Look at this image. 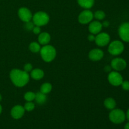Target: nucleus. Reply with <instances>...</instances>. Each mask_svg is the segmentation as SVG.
<instances>
[{
  "label": "nucleus",
  "instance_id": "nucleus-1",
  "mask_svg": "<svg viewBox=\"0 0 129 129\" xmlns=\"http://www.w3.org/2000/svg\"><path fill=\"white\" fill-rule=\"evenodd\" d=\"M10 78L13 84L19 88L25 86L30 80L28 73L18 69H12L10 73Z\"/></svg>",
  "mask_w": 129,
  "mask_h": 129
},
{
  "label": "nucleus",
  "instance_id": "nucleus-2",
  "mask_svg": "<svg viewBox=\"0 0 129 129\" xmlns=\"http://www.w3.org/2000/svg\"><path fill=\"white\" fill-rule=\"evenodd\" d=\"M40 55L43 60L46 62H50L56 57L57 52L55 48L50 45H45L40 49Z\"/></svg>",
  "mask_w": 129,
  "mask_h": 129
},
{
  "label": "nucleus",
  "instance_id": "nucleus-3",
  "mask_svg": "<svg viewBox=\"0 0 129 129\" xmlns=\"http://www.w3.org/2000/svg\"><path fill=\"white\" fill-rule=\"evenodd\" d=\"M109 118L110 121L115 124H120L123 123L126 118V115L122 110L118 108H114L112 110L109 114Z\"/></svg>",
  "mask_w": 129,
  "mask_h": 129
},
{
  "label": "nucleus",
  "instance_id": "nucleus-4",
  "mask_svg": "<svg viewBox=\"0 0 129 129\" xmlns=\"http://www.w3.org/2000/svg\"><path fill=\"white\" fill-rule=\"evenodd\" d=\"M50 18L49 15L44 11H38L35 13L32 17V21L36 26H42L49 23Z\"/></svg>",
  "mask_w": 129,
  "mask_h": 129
},
{
  "label": "nucleus",
  "instance_id": "nucleus-5",
  "mask_svg": "<svg viewBox=\"0 0 129 129\" xmlns=\"http://www.w3.org/2000/svg\"><path fill=\"white\" fill-rule=\"evenodd\" d=\"M125 49L124 44L120 40H114L110 43L108 45V52L112 55H119Z\"/></svg>",
  "mask_w": 129,
  "mask_h": 129
},
{
  "label": "nucleus",
  "instance_id": "nucleus-6",
  "mask_svg": "<svg viewBox=\"0 0 129 129\" xmlns=\"http://www.w3.org/2000/svg\"><path fill=\"white\" fill-rule=\"evenodd\" d=\"M108 81L110 84L113 86H119L123 82V79L122 76L118 73V71H113L108 74Z\"/></svg>",
  "mask_w": 129,
  "mask_h": 129
},
{
  "label": "nucleus",
  "instance_id": "nucleus-7",
  "mask_svg": "<svg viewBox=\"0 0 129 129\" xmlns=\"http://www.w3.org/2000/svg\"><path fill=\"white\" fill-rule=\"evenodd\" d=\"M118 32L122 41L129 42V22L122 23L118 28Z\"/></svg>",
  "mask_w": 129,
  "mask_h": 129
},
{
  "label": "nucleus",
  "instance_id": "nucleus-8",
  "mask_svg": "<svg viewBox=\"0 0 129 129\" xmlns=\"http://www.w3.org/2000/svg\"><path fill=\"white\" fill-rule=\"evenodd\" d=\"M94 14L89 10H84L78 16V21L81 24H88L93 20Z\"/></svg>",
  "mask_w": 129,
  "mask_h": 129
},
{
  "label": "nucleus",
  "instance_id": "nucleus-9",
  "mask_svg": "<svg viewBox=\"0 0 129 129\" xmlns=\"http://www.w3.org/2000/svg\"><path fill=\"white\" fill-rule=\"evenodd\" d=\"M94 41L98 46L104 47L109 44L110 41V37L107 33H99L95 37Z\"/></svg>",
  "mask_w": 129,
  "mask_h": 129
},
{
  "label": "nucleus",
  "instance_id": "nucleus-10",
  "mask_svg": "<svg viewBox=\"0 0 129 129\" xmlns=\"http://www.w3.org/2000/svg\"><path fill=\"white\" fill-rule=\"evenodd\" d=\"M111 67L116 71H121L124 70L126 68L127 62L123 58H115L111 62Z\"/></svg>",
  "mask_w": 129,
  "mask_h": 129
},
{
  "label": "nucleus",
  "instance_id": "nucleus-11",
  "mask_svg": "<svg viewBox=\"0 0 129 129\" xmlns=\"http://www.w3.org/2000/svg\"><path fill=\"white\" fill-rule=\"evenodd\" d=\"M18 15L20 20L23 22L26 23L31 21L33 15L30 10L25 7H21L18 11Z\"/></svg>",
  "mask_w": 129,
  "mask_h": 129
},
{
  "label": "nucleus",
  "instance_id": "nucleus-12",
  "mask_svg": "<svg viewBox=\"0 0 129 129\" xmlns=\"http://www.w3.org/2000/svg\"><path fill=\"white\" fill-rule=\"evenodd\" d=\"M25 110L24 107L21 105L15 106L11 110V115L14 119H20L23 116Z\"/></svg>",
  "mask_w": 129,
  "mask_h": 129
},
{
  "label": "nucleus",
  "instance_id": "nucleus-13",
  "mask_svg": "<svg viewBox=\"0 0 129 129\" xmlns=\"http://www.w3.org/2000/svg\"><path fill=\"white\" fill-rule=\"evenodd\" d=\"M104 56V53L103 50L100 49H92L88 54L89 59L93 61H98L100 60Z\"/></svg>",
  "mask_w": 129,
  "mask_h": 129
},
{
  "label": "nucleus",
  "instance_id": "nucleus-14",
  "mask_svg": "<svg viewBox=\"0 0 129 129\" xmlns=\"http://www.w3.org/2000/svg\"><path fill=\"white\" fill-rule=\"evenodd\" d=\"M102 28H103L102 23H101L99 21H92L89 23V26H88L89 32L94 35H97L98 34L100 33L102 30Z\"/></svg>",
  "mask_w": 129,
  "mask_h": 129
},
{
  "label": "nucleus",
  "instance_id": "nucleus-15",
  "mask_svg": "<svg viewBox=\"0 0 129 129\" xmlns=\"http://www.w3.org/2000/svg\"><path fill=\"white\" fill-rule=\"evenodd\" d=\"M50 41V35L47 32H42L39 34L38 42L40 45H47Z\"/></svg>",
  "mask_w": 129,
  "mask_h": 129
},
{
  "label": "nucleus",
  "instance_id": "nucleus-16",
  "mask_svg": "<svg viewBox=\"0 0 129 129\" xmlns=\"http://www.w3.org/2000/svg\"><path fill=\"white\" fill-rule=\"evenodd\" d=\"M30 76L35 80H40L44 76V72L41 69L36 68L31 70L30 72Z\"/></svg>",
  "mask_w": 129,
  "mask_h": 129
},
{
  "label": "nucleus",
  "instance_id": "nucleus-17",
  "mask_svg": "<svg viewBox=\"0 0 129 129\" xmlns=\"http://www.w3.org/2000/svg\"><path fill=\"white\" fill-rule=\"evenodd\" d=\"M78 3L83 8L89 9L94 5V0H78Z\"/></svg>",
  "mask_w": 129,
  "mask_h": 129
},
{
  "label": "nucleus",
  "instance_id": "nucleus-18",
  "mask_svg": "<svg viewBox=\"0 0 129 129\" xmlns=\"http://www.w3.org/2000/svg\"><path fill=\"white\" fill-rule=\"evenodd\" d=\"M104 105L107 109L112 110L115 108L116 105H117V103L115 99L113 98H107L104 101Z\"/></svg>",
  "mask_w": 129,
  "mask_h": 129
},
{
  "label": "nucleus",
  "instance_id": "nucleus-19",
  "mask_svg": "<svg viewBox=\"0 0 129 129\" xmlns=\"http://www.w3.org/2000/svg\"><path fill=\"white\" fill-rule=\"evenodd\" d=\"M35 101L39 105H43L47 101V96L45 94L41 93V92H38L35 93Z\"/></svg>",
  "mask_w": 129,
  "mask_h": 129
},
{
  "label": "nucleus",
  "instance_id": "nucleus-20",
  "mask_svg": "<svg viewBox=\"0 0 129 129\" xmlns=\"http://www.w3.org/2000/svg\"><path fill=\"white\" fill-rule=\"evenodd\" d=\"M52 84L50 83H43L40 86V91L44 94H46L50 93L52 91Z\"/></svg>",
  "mask_w": 129,
  "mask_h": 129
},
{
  "label": "nucleus",
  "instance_id": "nucleus-21",
  "mask_svg": "<svg viewBox=\"0 0 129 129\" xmlns=\"http://www.w3.org/2000/svg\"><path fill=\"white\" fill-rule=\"evenodd\" d=\"M40 44L39 42H33L30 43L29 45V49L30 51L33 53H37L40 52Z\"/></svg>",
  "mask_w": 129,
  "mask_h": 129
},
{
  "label": "nucleus",
  "instance_id": "nucleus-22",
  "mask_svg": "<svg viewBox=\"0 0 129 129\" xmlns=\"http://www.w3.org/2000/svg\"><path fill=\"white\" fill-rule=\"evenodd\" d=\"M35 93L31 91H28L24 94V98L26 102H33L35 100Z\"/></svg>",
  "mask_w": 129,
  "mask_h": 129
},
{
  "label": "nucleus",
  "instance_id": "nucleus-23",
  "mask_svg": "<svg viewBox=\"0 0 129 129\" xmlns=\"http://www.w3.org/2000/svg\"><path fill=\"white\" fill-rule=\"evenodd\" d=\"M94 17L97 20H102L105 18V13L102 10H98L94 13Z\"/></svg>",
  "mask_w": 129,
  "mask_h": 129
},
{
  "label": "nucleus",
  "instance_id": "nucleus-24",
  "mask_svg": "<svg viewBox=\"0 0 129 129\" xmlns=\"http://www.w3.org/2000/svg\"><path fill=\"white\" fill-rule=\"evenodd\" d=\"M23 107L25 110L27 112H31L35 108V105L32 102H27Z\"/></svg>",
  "mask_w": 129,
  "mask_h": 129
},
{
  "label": "nucleus",
  "instance_id": "nucleus-25",
  "mask_svg": "<svg viewBox=\"0 0 129 129\" xmlns=\"http://www.w3.org/2000/svg\"><path fill=\"white\" fill-rule=\"evenodd\" d=\"M120 86H122V88L123 90L129 91V81H123Z\"/></svg>",
  "mask_w": 129,
  "mask_h": 129
},
{
  "label": "nucleus",
  "instance_id": "nucleus-26",
  "mask_svg": "<svg viewBox=\"0 0 129 129\" xmlns=\"http://www.w3.org/2000/svg\"><path fill=\"white\" fill-rule=\"evenodd\" d=\"M33 69V66L31 65V64L30 63H27V64H25L24 66V68H23V71H25V72L28 73L29 72H31V70Z\"/></svg>",
  "mask_w": 129,
  "mask_h": 129
},
{
  "label": "nucleus",
  "instance_id": "nucleus-27",
  "mask_svg": "<svg viewBox=\"0 0 129 129\" xmlns=\"http://www.w3.org/2000/svg\"><path fill=\"white\" fill-rule=\"evenodd\" d=\"M34 26H35V25H34V23L31 22V21H28V22H26V24H25V28L28 30H31V31H32Z\"/></svg>",
  "mask_w": 129,
  "mask_h": 129
},
{
  "label": "nucleus",
  "instance_id": "nucleus-28",
  "mask_svg": "<svg viewBox=\"0 0 129 129\" xmlns=\"http://www.w3.org/2000/svg\"><path fill=\"white\" fill-rule=\"evenodd\" d=\"M40 31H41V30H40V26H36V25L34 26V28H33L32 30L33 32H34L35 34H37H37H40Z\"/></svg>",
  "mask_w": 129,
  "mask_h": 129
},
{
  "label": "nucleus",
  "instance_id": "nucleus-29",
  "mask_svg": "<svg viewBox=\"0 0 129 129\" xmlns=\"http://www.w3.org/2000/svg\"><path fill=\"white\" fill-rule=\"evenodd\" d=\"M88 39L89 41H91V42L94 41V40H95V36H94V34H91L88 36Z\"/></svg>",
  "mask_w": 129,
  "mask_h": 129
},
{
  "label": "nucleus",
  "instance_id": "nucleus-30",
  "mask_svg": "<svg viewBox=\"0 0 129 129\" xmlns=\"http://www.w3.org/2000/svg\"><path fill=\"white\" fill-rule=\"evenodd\" d=\"M110 25V23L109 21H103V23H102V26H104V27H108Z\"/></svg>",
  "mask_w": 129,
  "mask_h": 129
},
{
  "label": "nucleus",
  "instance_id": "nucleus-31",
  "mask_svg": "<svg viewBox=\"0 0 129 129\" xmlns=\"http://www.w3.org/2000/svg\"><path fill=\"white\" fill-rule=\"evenodd\" d=\"M111 69H112V67H110V66H106L105 68V71L107 72H110L111 71Z\"/></svg>",
  "mask_w": 129,
  "mask_h": 129
},
{
  "label": "nucleus",
  "instance_id": "nucleus-32",
  "mask_svg": "<svg viewBox=\"0 0 129 129\" xmlns=\"http://www.w3.org/2000/svg\"><path fill=\"white\" fill-rule=\"evenodd\" d=\"M125 115H126V118H127L129 120V108L128 109V110H127V113H126Z\"/></svg>",
  "mask_w": 129,
  "mask_h": 129
},
{
  "label": "nucleus",
  "instance_id": "nucleus-33",
  "mask_svg": "<svg viewBox=\"0 0 129 129\" xmlns=\"http://www.w3.org/2000/svg\"><path fill=\"white\" fill-rule=\"evenodd\" d=\"M124 129H129V122L126 123L125 125Z\"/></svg>",
  "mask_w": 129,
  "mask_h": 129
},
{
  "label": "nucleus",
  "instance_id": "nucleus-34",
  "mask_svg": "<svg viewBox=\"0 0 129 129\" xmlns=\"http://www.w3.org/2000/svg\"><path fill=\"white\" fill-rule=\"evenodd\" d=\"M1 112H2V107H1V105H0V114L1 113Z\"/></svg>",
  "mask_w": 129,
  "mask_h": 129
},
{
  "label": "nucleus",
  "instance_id": "nucleus-35",
  "mask_svg": "<svg viewBox=\"0 0 129 129\" xmlns=\"http://www.w3.org/2000/svg\"><path fill=\"white\" fill-rule=\"evenodd\" d=\"M1 100H2V96H1V94H0V102L1 101Z\"/></svg>",
  "mask_w": 129,
  "mask_h": 129
}]
</instances>
